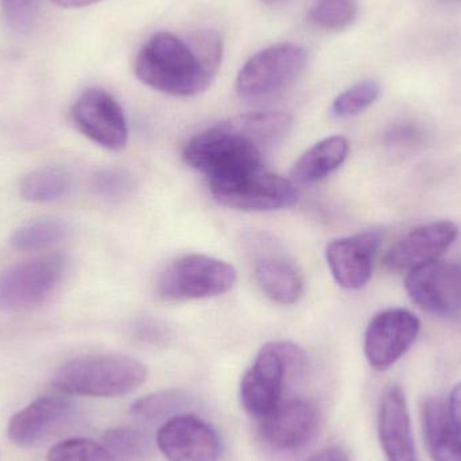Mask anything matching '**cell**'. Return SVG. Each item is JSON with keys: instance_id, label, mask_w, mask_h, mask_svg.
I'll list each match as a JSON object with an SVG mask.
<instances>
[{"instance_id": "obj_33", "label": "cell", "mask_w": 461, "mask_h": 461, "mask_svg": "<svg viewBox=\"0 0 461 461\" xmlns=\"http://www.w3.org/2000/svg\"><path fill=\"white\" fill-rule=\"evenodd\" d=\"M263 3L268 5H279V3L285 2V0H262Z\"/></svg>"}, {"instance_id": "obj_24", "label": "cell", "mask_w": 461, "mask_h": 461, "mask_svg": "<svg viewBox=\"0 0 461 461\" xmlns=\"http://www.w3.org/2000/svg\"><path fill=\"white\" fill-rule=\"evenodd\" d=\"M357 13V0H314L309 19L324 30H343L354 23Z\"/></svg>"}, {"instance_id": "obj_20", "label": "cell", "mask_w": 461, "mask_h": 461, "mask_svg": "<svg viewBox=\"0 0 461 461\" xmlns=\"http://www.w3.org/2000/svg\"><path fill=\"white\" fill-rule=\"evenodd\" d=\"M348 140L344 137L325 138L301 156L292 170L293 183L312 185L324 180L341 167L348 157Z\"/></svg>"}, {"instance_id": "obj_9", "label": "cell", "mask_w": 461, "mask_h": 461, "mask_svg": "<svg viewBox=\"0 0 461 461\" xmlns=\"http://www.w3.org/2000/svg\"><path fill=\"white\" fill-rule=\"evenodd\" d=\"M405 289L425 313L452 319L461 316V265L436 260L409 271Z\"/></svg>"}, {"instance_id": "obj_11", "label": "cell", "mask_w": 461, "mask_h": 461, "mask_svg": "<svg viewBox=\"0 0 461 461\" xmlns=\"http://www.w3.org/2000/svg\"><path fill=\"white\" fill-rule=\"evenodd\" d=\"M78 131L111 151H121L129 140L126 115L118 100L104 89H86L72 107Z\"/></svg>"}, {"instance_id": "obj_22", "label": "cell", "mask_w": 461, "mask_h": 461, "mask_svg": "<svg viewBox=\"0 0 461 461\" xmlns=\"http://www.w3.org/2000/svg\"><path fill=\"white\" fill-rule=\"evenodd\" d=\"M67 232V224L61 219L43 216L19 227L11 236L10 243L16 251H45L64 240Z\"/></svg>"}, {"instance_id": "obj_27", "label": "cell", "mask_w": 461, "mask_h": 461, "mask_svg": "<svg viewBox=\"0 0 461 461\" xmlns=\"http://www.w3.org/2000/svg\"><path fill=\"white\" fill-rule=\"evenodd\" d=\"M46 461H119L103 444L89 438H68L51 447Z\"/></svg>"}, {"instance_id": "obj_18", "label": "cell", "mask_w": 461, "mask_h": 461, "mask_svg": "<svg viewBox=\"0 0 461 461\" xmlns=\"http://www.w3.org/2000/svg\"><path fill=\"white\" fill-rule=\"evenodd\" d=\"M254 276L266 297L281 305H293L303 293V279L297 268L276 254L273 241L258 239Z\"/></svg>"}, {"instance_id": "obj_10", "label": "cell", "mask_w": 461, "mask_h": 461, "mask_svg": "<svg viewBox=\"0 0 461 461\" xmlns=\"http://www.w3.org/2000/svg\"><path fill=\"white\" fill-rule=\"evenodd\" d=\"M421 330L413 312L386 309L371 319L365 335V355L371 367L384 371L411 349Z\"/></svg>"}, {"instance_id": "obj_16", "label": "cell", "mask_w": 461, "mask_h": 461, "mask_svg": "<svg viewBox=\"0 0 461 461\" xmlns=\"http://www.w3.org/2000/svg\"><path fill=\"white\" fill-rule=\"evenodd\" d=\"M378 435L387 461H420L405 392L400 384H392L382 395Z\"/></svg>"}, {"instance_id": "obj_26", "label": "cell", "mask_w": 461, "mask_h": 461, "mask_svg": "<svg viewBox=\"0 0 461 461\" xmlns=\"http://www.w3.org/2000/svg\"><path fill=\"white\" fill-rule=\"evenodd\" d=\"M103 446L119 461H138L148 454V438L130 427L113 428L103 435Z\"/></svg>"}, {"instance_id": "obj_8", "label": "cell", "mask_w": 461, "mask_h": 461, "mask_svg": "<svg viewBox=\"0 0 461 461\" xmlns=\"http://www.w3.org/2000/svg\"><path fill=\"white\" fill-rule=\"evenodd\" d=\"M67 259L61 254L32 258L0 274V312L29 311L45 303L64 278Z\"/></svg>"}, {"instance_id": "obj_28", "label": "cell", "mask_w": 461, "mask_h": 461, "mask_svg": "<svg viewBox=\"0 0 461 461\" xmlns=\"http://www.w3.org/2000/svg\"><path fill=\"white\" fill-rule=\"evenodd\" d=\"M0 5L8 29L16 34H24L37 19L41 0H0Z\"/></svg>"}, {"instance_id": "obj_6", "label": "cell", "mask_w": 461, "mask_h": 461, "mask_svg": "<svg viewBox=\"0 0 461 461\" xmlns=\"http://www.w3.org/2000/svg\"><path fill=\"white\" fill-rule=\"evenodd\" d=\"M210 186L219 204L247 212L286 210L300 196L292 180L268 172L265 167L212 178Z\"/></svg>"}, {"instance_id": "obj_15", "label": "cell", "mask_w": 461, "mask_h": 461, "mask_svg": "<svg viewBox=\"0 0 461 461\" xmlns=\"http://www.w3.org/2000/svg\"><path fill=\"white\" fill-rule=\"evenodd\" d=\"M319 427V411L308 400L281 401L260 419V436L276 451H294L308 444Z\"/></svg>"}, {"instance_id": "obj_29", "label": "cell", "mask_w": 461, "mask_h": 461, "mask_svg": "<svg viewBox=\"0 0 461 461\" xmlns=\"http://www.w3.org/2000/svg\"><path fill=\"white\" fill-rule=\"evenodd\" d=\"M94 188L104 199L121 200L132 191L134 180L126 170L111 167L95 175Z\"/></svg>"}, {"instance_id": "obj_17", "label": "cell", "mask_w": 461, "mask_h": 461, "mask_svg": "<svg viewBox=\"0 0 461 461\" xmlns=\"http://www.w3.org/2000/svg\"><path fill=\"white\" fill-rule=\"evenodd\" d=\"M73 411V402L64 395L38 398L11 417L7 436L15 446L30 448L50 436Z\"/></svg>"}, {"instance_id": "obj_19", "label": "cell", "mask_w": 461, "mask_h": 461, "mask_svg": "<svg viewBox=\"0 0 461 461\" xmlns=\"http://www.w3.org/2000/svg\"><path fill=\"white\" fill-rule=\"evenodd\" d=\"M422 429L435 461H461V432L449 416L446 403L429 398L422 406Z\"/></svg>"}, {"instance_id": "obj_14", "label": "cell", "mask_w": 461, "mask_h": 461, "mask_svg": "<svg viewBox=\"0 0 461 461\" xmlns=\"http://www.w3.org/2000/svg\"><path fill=\"white\" fill-rule=\"evenodd\" d=\"M459 229L454 221H438L409 230L395 241L384 263L392 270L413 271L440 259L441 255L455 243Z\"/></svg>"}, {"instance_id": "obj_4", "label": "cell", "mask_w": 461, "mask_h": 461, "mask_svg": "<svg viewBox=\"0 0 461 461\" xmlns=\"http://www.w3.org/2000/svg\"><path fill=\"white\" fill-rule=\"evenodd\" d=\"M305 354L289 341H271L258 352L240 382V401L247 413L263 419L282 401L290 375L303 371Z\"/></svg>"}, {"instance_id": "obj_25", "label": "cell", "mask_w": 461, "mask_h": 461, "mask_svg": "<svg viewBox=\"0 0 461 461\" xmlns=\"http://www.w3.org/2000/svg\"><path fill=\"white\" fill-rule=\"evenodd\" d=\"M381 86L375 80H365L341 92L332 104V113L339 119L354 118L378 100Z\"/></svg>"}, {"instance_id": "obj_7", "label": "cell", "mask_w": 461, "mask_h": 461, "mask_svg": "<svg viewBox=\"0 0 461 461\" xmlns=\"http://www.w3.org/2000/svg\"><path fill=\"white\" fill-rule=\"evenodd\" d=\"M235 267L218 258L189 254L159 274L157 293L167 301L204 300L226 294L235 286Z\"/></svg>"}, {"instance_id": "obj_30", "label": "cell", "mask_w": 461, "mask_h": 461, "mask_svg": "<svg viewBox=\"0 0 461 461\" xmlns=\"http://www.w3.org/2000/svg\"><path fill=\"white\" fill-rule=\"evenodd\" d=\"M448 408L449 416L452 421L456 425L457 429L461 432V384H456L449 395V402L447 405Z\"/></svg>"}, {"instance_id": "obj_2", "label": "cell", "mask_w": 461, "mask_h": 461, "mask_svg": "<svg viewBox=\"0 0 461 461\" xmlns=\"http://www.w3.org/2000/svg\"><path fill=\"white\" fill-rule=\"evenodd\" d=\"M221 57L223 42L215 32H200L191 41L172 32H157L137 54L135 76L162 94L197 96L215 80Z\"/></svg>"}, {"instance_id": "obj_21", "label": "cell", "mask_w": 461, "mask_h": 461, "mask_svg": "<svg viewBox=\"0 0 461 461\" xmlns=\"http://www.w3.org/2000/svg\"><path fill=\"white\" fill-rule=\"evenodd\" d=\"M72 186V176L64 167H45L27 173L22 178L19 191L26 202L45 204L64 199Z\"/></svg>"}, {"instance_id": "obj_3", "label": "cell", "mask_w": 461, "mask_h": 461, "mask_svg": "<svg viewBox=\"0 0 461 461\" xmlns=\"http://www.w3.org/2000/svg\"><path fill=\"white\" fill-rule=\"evenodd\" d=\"M148 378L145 365L119 354L86 355L68 360L51 379L65 395L113 398L130 394Z\"/></svg>"}, {"instance_id": "obj_31", "label": "cell", "mask_w": 461, "mask_h": 461, "mask_svg": "<svg viewBox=\"0 0 461 461\" xmlns=\"http://www.w3.org/2000/svg\"><path fill=\"white\" fill-rule=\"evenodd\" d=\"M306 461H349V459L343 449L339 447H330V448L322 449Z\"/></svg>"}, {"instance_id": "obj_12", "label": "cell", "mask_w": 461, "mask_h": 461, "mask_svg": "<svg viewBox=\"0 0 461 461\" xmlns=\"http://www.w3.org/2000/svg\"><path fill=\"white\" fill-rule=\"evenodd\" d=\"M157 446L169 461H218L221 455L215 428L194 414L170 417L157 433Z\"/></svg>"}, {"instance_id": "obj_5", "label": "cell", "mask_w": 461, "mask_h": 461, "mask_svg": "<svg viewBox=\"0 0 461 461\" xmlns=\"http://www.w3.org/2000/svg\"><path fill=\"white\" fill-rule=\"evenodd\" d=\"M308 57V50L295 43H279L259 51L239 72L238 96L249 103L282 96L305 72Z\"/></svg>"}, {"instance_id": "obj_13", "label": "cell", "mask_w": 461, "mask_h": 461, "mask_svg": "<svg viewBox=\"0 0 461 461\" xmlns=\"http://www.w3.org/2000/svg\"><path fill=\"white\" fill-rule=\"evenodd\" d=\"M384 240L381 230H370L339 238L327 246V262L339 286L359 290L370 282L374 259Z\"/></svg>"}, {"instance_id": "obj_1", "label": "cell", "mask_w": 461, "mask_h": 461, "mask_svg": "<svg viewBox=\"0 0 461 461\" xmlns=\"http://www.w3.org/2000/svg\"><path fill=\"white\" fill-rule=\"evenodd\" d=\"M293 119L281 111L243 113L194 135L183 157L208 180L265 167V158L292 131Z\"/></svg>"}, {"instance_id": "obj_32", "label": "cell", "mask_w": 461, "mask_h": 461, "mask_svg": "<svg viewBox=\"0 0 461 461\" xmlns=\"http://www.w3.org/2000/svg\"><path fill=\"white\" fill-rule=\"evenodd\" d=\"M51 2L56 3L59 7L78 8L95 5V3L102 2V0H51Z\"/></svg>"}, {"instance_id": "obj_23", "label": "cell", "mask_w": 461, "mask_h": 461, "mask_svg": "<svg viewBox=\"0 0 461 461\" xmlns=\"http://www.w3.org/2000/svg\"><path fill=\"white\" fill-rule=\"evenodd\" d=\"M186 403H188V397L180 390H162L135 401L130 411L138 419L154 421V420L177 416L180 409H183Z\"/></svg>"}]
</instances>
